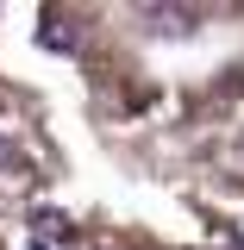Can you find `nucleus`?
<instances>
[{"mask_svg":"<svg viewBox=\"0 0 244 250\" xmlns=\"http://www.w3.org/2000/svg\"><path fill=\"white\" fill-rule=\"evenodd\" d=\"M0 250H6V207H0Z\"/></svg>","mask_w":244,"mask_h":250,"instance_id":"obj_1","label":"nucleus"}]
</instances>
